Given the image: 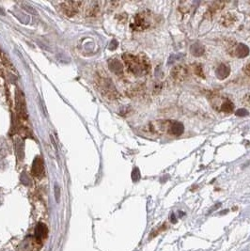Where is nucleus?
<instances>
[{
  "mask_svg": "<svg viewBox=\"0 0 250 251\" xmlns=\"http://www.w3.org/2000/svg\"><path fill=\"white\" fill-rule=\"evenodd\" d=\"M146 130L154 135H171L180 136L184 132L183 124L173 119H157L149 123Z\"/></svg>",
  "mask_w": 250,
  "mask_h": 251,
  "instance_id": "obj_1",
  "label": "nucleus"
},
{
  "mask_svg": "<svg viewBox=\"0 0 250 251\" xmlns=\"http://www.w3.org/2000/svg\"><path fill=\"white\" fill-rule=\"evenodd\" d=\"M122 60L129 73L135 76H143L150 73L151 62L145 55L135 56L130 53H124Z\"/></svg>",
  "mask_w": 250,
  "mask_h": 251,
  "instance_id": "obj_2",
  "label": "nucleus"
},
{
  "mask_svg": "<svg viewBox=\"0 0 250 251\" xmlns=\"http://www.w3.org/2000/svg\"><path fill=\"white\" fill-rule=\"evenodd\" d=\"M16 115H17V123L18 129L23 134H28L29 128L28 124V116L26 107V102L24 98V94L19 89H17L16 92Z\"/></svg>",
  "mask_w": 250,
  "mask_h": 251,
  "instance_id": "obj_3",
  "label": "nucleus"
},
{
  "mask_svg": "<svg viewBox=\"0 0 250 251\" xmlns=\"http://www.w3.org/2000/svg\"><path fill=\"white\" fill-rule=\"evenodd\" d=\"M96 85L99 91L109 100H116L120 97V94L113 84L112 80L105 74H98L96 75Z\"/></svg>",
  "mask_w": 250,
  "mask_h": 251,
  "instance_id": "obj_4",
  "label": "nucleus"
},
{
  "mask_svg": "<svg viewBox=\"0 0 250 251\" xmlns=\"http://www.w3.org/2000/svg\"><path fill=\"white\" fill-rule=\"evenodd\" d=\"M153 22L152 13L149 10H145L134 16L130 24V27L135 31H145L152 26Z\"/></svg>",
  "mask_w": 250,
  "mask_h": 251,
  "instance_id": "obj_5",
  "label": "nucleus"
},
{
  "mask_svg": "<svg viewBox=\"0 0 250 251\" xmlns=\"http://www.w3.org/2000/svg\"><path fill=\"white\" fill-rule=\"evenodd\" d=\"M212 99L213 107L219 112H223V113H226V114H229V113L233 112L234 105L229 99L218 97V96H215V95H212Z\"/></svg>",
  "mask_w": 250,
  "mask_h": 251,
  "instance_id": "obj_6",
  "label": "nucleus"
},
{
  "mask_svg": "<svg viewBox=\"0 0 250 251\" xmlns=\"http://www.w3.org/2000/svg\"><path fill=\"white\" fill-rule=\"evenodd\" d=\"M189 74H190L189 68L186 66V65L181 64V65H177V66H175L171 70L170 75L172 77V79H173L175 82L181 83L187 78L189 76Z\"/></svg>",
  "mask_w": 250,
  "mask_h": 251,
  "instance_id": "obj_7",
  "label": "nucleus"
},
{
  "mask_svg": "<svg viewBox=\"0 0 250 251\" xmlns=\"http://www.w3.org/2000/svg\"><path fill=\"white\" fill-rule=\"evenodd\" d=\"M83 3L79 1H67L60 4L62 13L69 17H73L78 13L80 7Z\"/></svg>",
  "mask_w": 250,
  "mask_h": 251,
  "instance_id": "obj_8",
  "label": "nucleus"
},
{
  "mask_svg": "<svg viewBox=\"0 0 250 251\" xmlns=\"http://www.w3.org/2000/svg\"><path fill=\"white\" fill-rule=\"evenodd\" d=\"M31 173L32 175L37 177V178H40L43 177L44 174V163L43 160L40 156H37L32 164V169H31Z\"/></svg>",
  "mask_w": 250,
  "mask_h": 251,
  "instance_id": "obj_9",
  "label": "nucleus"
},
{
  "mask_svg": "<svg viewBox=\"0 0 250 251\" xmlns=\"http://www.w3.org/2000/svg\"><path fill=\"white\" fill-rule=\"evenodd\" d=\"M225 3L224 2H213L205 13V18L211 19L213 16H215L219 11H221L224 8Z\"/></svg>",
  "mask_w": 250,
  "mask_h": 251,
  "instance_id": "obj_10",
  "label": "nucleus"
},
{
  "mask_svg": "<svg viewBox=\"0 0 250 251\" xmlns=\"http://www.w3.org/2000/svg\"><path fill=\"white\" fill-rule=\"evenodd\" d=\"M229 74H230V68L229 65L225 64V63L219 64L218 67L215 70V75L220 80L226 79L229 75Z\"/></svg>",
  "mask_w": 250,
  "mask_h": 251,
  "instance_id": "obj_11",
  "label": "nucleus"
},
{
  "mask_svg": "<svg viewBox=\"0 0 250 251\" xmlns=\"http://www.w3.org/2000/svg\"><path fill=\"white\" fill-rule=\"evenodd\" d=\"M47 234H48V229H47L46 225H44L43 223H39L37 226H36L35 229V237L37 240L41 241L45 239L47 237Z\"/></svg>",
  "mask_w": 250,
  "mask_h": 251,
  "instance_id": "obj_12",
  "label": "nucleus"
},
{
  "mask_svg": "<svg viewBox=\"0 0 250 251\" xmlns=\"http://www.w3.org/2000/svg\"><path fill=\"white\" fill-rule=\"evenodd\" d=\"M109 69L111 70L112 73H114L118 75H121L123 74V66L120 60H118L117 58L110 59L108 62Z\"/></svg>",
  "mask_w": 250,
  "mask_h": 251,
  "instance_id": "obj_13",
  "label": "nucleus"
},
{
  "mask_svg": "<svg viewBox=\"0 0 250 251\" xmlns=\"http://www.w3.org/2000/svg\"><path fill=\"white\" fill-rule=\"evenodd\" d=\"M234 56L239 57V58H243V57H246L248 56L249 54V48L248 46L243 44V43H238L237 45H235L234 47Z\"/></svg>",
  "mask_w": 250,
  "mask_h": 251,
  "instance_id": "obj_14",
  "label": "nucleus"
},
{
  "mask_svg": "<svg viewBox=\"0 0 250 251\" xmlns=\"http://www.w3.org/2000/svg\"><path fill=\"white\" fill-rule=\"evenodd\" d=\"M190 53L192 54L194 57H201L204 55L205 53V47L203 44H201L199 43H193L190 47Z\"/></svg>",
  "mask_w": 250,
  "mask_h": 251,
  "instance_id": "obj_15",
  "label": "nucleus"
},
{
  "mask_svg": "<svg viewBox=\"0 0 250 251\" xmlns=\"http://www.w3.org/2000/svg\"><path fill=\"white\" fill-rule=\"evenodd\" d=\"M235 21H236V17L232 13H226L220 19V23L224 26H230L235 23Z\"/></svg>",
  "mask_w": 250,
  "mask_h": 251,
  "instance_id": "obj_16",
  "label": "nucleus"
},
{
  "mask_svg": "<svg viewBox=\"0 0 250 251\" xmlns=\"http://www.w3.org/2000/svg\"><path fill=\"white\" fill-rule=\"evenodd\" d=\"M168 228V225H166V223H164L163 225L158 226V227H156V228H154V229L151 231L150 236H149V240H151V239L155 238L156 236H158V235L161 233V232L164 231V230H165Z\"/></svg>",
  "mask_w": 250,
  "mask_h": 251,
  "instance_id": "obj_17",
  "label": "nucleus"
},
{
  "mask_svg": "<svg viewBox=\"0 0 250 251\" xmlns=\"http://www.w3.org/2000/svg\"><path fill=\"white\" fill-rule=\"evenodd\" d=\"M99 5L98 3H92V6H89V8L87 10V16L92 17V16H96L99 13Z\"/></svg>",
  "mask_w": 250,
  "mask_h": 251,
  "instance_id": "obj_18",
  "label": "nucleus"
},
{
  "mask_svg": "<svg viewBox=\"0 0 250 251\" xmlns=\"http://www.w3.org/2000/svg\"><path fill=\"white\" fill-rule=\"evenodd\" d=\"M192 68H193V71H194V73L196 74V75L201 77V78H205L203 68H202V66H201L200 64H194Z\"/></svg>",
  "mask_w": 250,
  "mask_h": 251,
  "instance_id": "obj_19",
  "label": "nucleus"
},
{
  "mask_svg": "<svg viewBox=\"0 0 250 251\" xmlns=\"http://www.w3.org/2000/svg\"><path fill=\"white\" fill-rule=\"evenodd\" d=\"M132 179H133V181L134 182H138L139 179H140V173H139V169H135L133 170V173H132Z\"/></svg>",
  "mask_w": 250,
  "mask_h": 251,
  "instance_id": "obj_20",
  "label": "nucleus"
},
{
  "mask_svg": "<svg viewBox=\"0 0 250 251\" xmlns=\"http://www.w3.org/2000/svg\"><path fill=\"white\" fill-rule=\"evenodd\" d=\"M235 115L236 116H239V117H245L248 115V111L246 109H238L235 112Z\"/></svg>",
  "mask_w": 250,
  "mask_h": 251,
  "instance_id": "obj_21",
  "label": "nucleus"
},
{
  "mask_svg": "<svg viewBox=\"0 0 250 251\" xmlns=\"http://www.w3.org/2000/svg\"><path fill=\"white\" fill-rule=\"evenodd\" d=\"M242 103L246 106H250V94H246L245 96H243Z\"/></svg>",
  "mask_w": 250,
  "mask_h": 251,
  "instance_id": "obj_22",
  "label": "nucleus"
},
{
  "mask_svg": "<svg viewBox=\"0 0 250 251\" xmlns=\"http://www.w3.org/2000/svg\"><path fill=\"white\" fill-rule=\"evenodd\" d=\"M243 73H245L246 75H248V76H250V63H248V64H246L245 67H243Z\"/></svg>",
  "mask_w": 250,
  "mask_h": 251,
  "instance_id": "obj_23",
  "label": "nucleus"
},
{
  "mask_svg": "<svg viewBox=\"0 0 250 251\" xmlns=\"http://www.w3.org/2000/svg\"><path fill=\"white\" fill-rule=\"evenodd\" d=\"M59 196H60V191H59V188L57 187V185L55 186V197H56V200L58 202L59 200Z\"/></svg>",
  "mask_w": 250,
  "mask_h": 251,
  "instance_id": "obj_24",
  "label": "nucleus"
},
{
  "mask_svg": "<svg viewBox=\"0 0 250 251\" xmlns=\"http://www.w3.org/2000/svg\"><path fill=\"white\" fill-rule=\"evenodd\" d=\"M170 221L172 223H176L177 222V218H176V216H175V213H172L171 214H170Z\"/></svg>",
  "mask_w": 250,
  "mask_h": 251,
  "instance_id": "obj_25",
  "label": "nucleus"
}]
</instances>
